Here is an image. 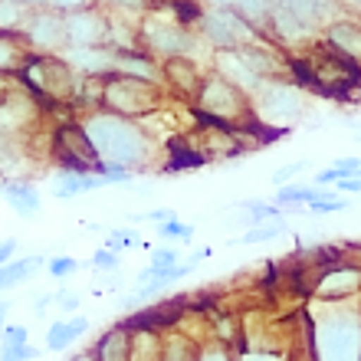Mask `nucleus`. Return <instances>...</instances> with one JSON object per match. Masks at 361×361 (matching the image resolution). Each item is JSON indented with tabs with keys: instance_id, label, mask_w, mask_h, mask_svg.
Here are the masks:
<instances>
[{
	"instance_id": "7c9ffc66",
	"label": "nucleus",
	"mask_w": 361,
	"mask_h": 361,
	"mask_svg": "<svg viewBox=\"0 0 361 361\" xmlns=\"http://www.w3.org/2000/svg\"><path fill=\"white\" fill-rule=\"evenodd\" d=\"M43 263V257H27V259H17V263H4L0 267V289H10V286H20L23 279L37 273V267Z\"/></svg>"
},
{
	"instance_id": "a18cd8bd",
	"label": "nucleus",
	"mask_w": 361,
	"mask_h": 361,
	"mask_svg": "<svg viewBox=\"0 0 361 361\" xmlns=\"http://www.w3.org/2000/svg\"><path fill=\"white\" fill-rule=\"evenodd\" d=\"M92 263H95L99 269H115V267H118V253L105 247V250H99V253L92 257Z\"/></svg>"
},
{
	"instance_id": "c9c22d12",
	"label": "nucleus",
	"mask_w": 361,
	"mask_h": 361,
	"mask_svg": "<svg viewBox=\"0 0 361 361\" xmlns=\"http://www.w3.org/2000/svg\"><path fill=\"white\" fill-rule=\"evenodd\" d=\"M30 342V332L23 325H4L0 329V355L10 352V348H20V345Z\"/></svg>"
},
{
	"instance_id": "603ef678",
	"label": "nucleus",
	"mask_w": 361,
	"mask_h": 361,
	"mask_svg": "<svg viewBox=\"0 0 361 361\" xmlns=\"http://www.w3.org/2000/svg\"><path fill=\"white\" fill-rule=\"evenodd\" d=\"M338 180H342L338 168H325V171L319 174V180H315V184H338Z\"/></svg>"
},
{
	"instance_id": "6ab92c4d",
	"label": "nucleus",
	"mask_w": 361,
	"mask_h": 361,
	"mask_svg": "<svg viewBox=\"0 0 361 361\" xmlns=\"http://www.w3.org/2000/svg\"><path fill=\"white\" fill-rule=\"evenodd\" d=\"M325 43L342 53L345 59H352L361 66V20H352V17H335L329 27H325Z\"/></svg>"
},
{
	"instance_id": "7ed1b4c3",
	"label": "nucleus",
	"mask_w": 361,
	"mask_h": 361,
	"mask_svg": "<svg viewBox=\"0 0 361 361\" xmlns=\"http://www.w3.org/2000/svg\"><path fill=\"white\" fill-rule=\"evenodd\" d=\"M289 76L299 79V86L319 89L325 95H345L348 89L361 86V66L335 53L325 39L299 59H289Z\"/></svg>"
},
{
	"instance_id": "5fc2aeb1",
	"label": "nucleus",
	"mask_w": 361,
	"mask_h": 361,
	"mask_svg": "<svg viewBox=\"0 0 361 361\" xmlns=\"http://www.w3.org/2000/svg\"><path fill=\"white\" fill-rule=\"evenodd\" d=\"M13 250H17V240H0V267L7 263V257H13Z\"/></svg>"
},
{
	"instance_id": "423d86ee",
	"label": "nucleus",
	"mask_w": 361,
	"mask_h": 361,
	"mask_svg": "<svg viewBox=\"0 0 361 361\" xmlns=\"http://www.w3.org/2000/svg\"><path fill=\"white\" fill-rule=\"evenodd\" d=\"M250 102H253L257 125H263V128L273 135L289 132V128L299 125V118L305 115L302 89H299V82H293V79H286V76L267 79L257 92L250 95Z\"/></svg>"
},
{
	"instance_id": "aec40b11",
	"label": "nucleus",
	"mask_w": 361,
	"mask_h": 361,
	"mask_svg": "<svg viewBox=\"0 0 361 361\" xmlns=\"http://www.w3.org/2000/svg\"><path fill=\"white\" fill-rule=\"evenodd\" d=\"M112 73L138 76V79H148V82H161V63H158L154 56H148V53L138 49V47L112 49Z\"/></svg>"
},
{
	"instance_id": "a878e982",
	"label": "nucleus",
	"mask_w": 361,
	"mask_h": 361,
	"mask_svg": "<svg viewBox=\"0 0 361 361\" xmlns=\"http://www.w3.org/2000/svg\"><path fill=\"white\" fill-rule=\"evenodd\" d=\"M230 7L250 23V30L259 39H269V13H273V0H233Z\"/></svg>"
},
{
	"instance_id": "0eeeda50",
	"label": "nucleus",
	"mask_w": 361,
	"mask_h": 361,
	"mask_svg": "<svg viewBox=\"0 0 361 361\" xmlns=\"http://www.w3.org/2000/svg\"><path fill=\"white\" fill-rule=\"evenodd\" d=\"M164 102L161 82H148L138 76H125V73H109L102 76V109L115 115H128V118H145V115L158 112Z\"/></svg>"
},
{
	"instance_id": "cd10ccee",
	"label": "nucleus",
	"mask_w": 361,
	"mask_h": 361,
	"mask_svg": "<svg viewBox=\"0 0 361 361\" xmlns=\"http://www.w3.org/2000/svg\"><path fill=\"white\" fill-rule=\"evenodd\" d=\"M332 190L325 184H312V188H302V184H279L276 190V200L286 204V207H302V204H312V200H322L329 197Z\"/></svg>"
},
{
	"instance_id": "09e8293b",
	"label": "nucleus",
	"mask_w": 361,
	"mask_h": 361,
	"mask_svg": "<svg viewBox=\"0 0 361 361\" xmlns=\"http://www.w3.org/2000/svg\"><path fill=\"white\" fill-rule=\"evenodd\" d=\"M138 220H152V224H168V220H174V210H171V207H154V210H148V214H138Z\"/></svg>"
},
{
	"instance_id": "13d9d810",
	"label": "nucleus",
	"mask_w": 361,
	"mask_h": 361,
	"mask_svg": "<svg viewBox=\"0 0 361 361\" xmlns=\"http://www.w3.org/2000/svg\"><path fill=\"white\" fill-rule=\"evenodd\" d=\"M69 361H95V355L92 352H82V355H76V358H69Z\"/></svg>"
},
{
	"instance_id": "a211bd4d",
	"label": "nucleus",
	"mask_w": 361,
	"mask_h": 361,
	"mask_svg": "<svg viewBox=\"0 0 361 361\" xmlns=\"http://www.w3.org/2000/svg\"><path fill=\"white\" fill-rule=\"evenodd\" d=\"M276 4L283 10H289V13H293L299 23H305L312 33L325 30L338 17V0H276Z\"/></svg>"
},
{
	"instance_id": "473e14b6",
	"label": "nucleus",
	"mask_w": 361,
	"mask_h": 361,
	"mask_svg": "<svg viewBox=\"0 0 361 361\" xmlns=\"http://www.w3.org/2000/svg\"><path fill=\"white\" fill-rule=\"evenodd\" d=\"M286 230L283 217H276V220H267V224H253V227L243 233L240 240H230V243H263V240H276L279 233Z\"/></svg>"
},
{
	"instance_id": "37998d69",
	"label": "nucleus",
	"mask_w": 361,
	"mask_h": 361,
	"mask_svg": "<svg viewBox=\"0 0 361 361\" xmlns=\"http://www.w3.org/2000/svg\"><path fill=\"white\" fill-rule=\"evenodd\" d=\"M309 164L305 161H293V164H283L279 171H273V184H286V180H293L295 174H302Z\"/></svg>"
},
{
	"instance_id": "4d7b16f0",
	"label": "nucleus",
	"mask_w": 361,
	"mask_h": 361,
	"mask_svg": "<svg viewBox=\"0 0 361 361\" xmlns=\"http://www.w3.org/2000/svg\"><path fill=\"white\" fill-rule=\"evenodd\" d=\"M233 0H204V7H230Z\"/></svg>"
},
{
	"instance_id": "20e7f679",
	"label": "nucleus",
	"mask_w": 361,
	"mask_h": 361,
	"mask_svg": "<svg viewBox=\"0 0 361 361\" xmlns=\"http://www.w3.org/2000/svg\"><path fill=\"white\" fill-rule=\"evenodd\" d=\"M194 109H197L200 118L230 125V128H253L257 125L250 95L243 89H237L233 82H227L224 76H217L214 69L200 79V89L194 95Z\"/></svg>"
},
{
	"instance_id": "412c9836",
	"label": "nucleus",
	"mask_w": 361,
	"mask_h": 361,
	"mask_svg": "<svg viewBox=\"0 0 361 361\" xmlns=\"http://www.w3.org/2000/svg\"><path fill=\"white\" fill-rule=\"evenodd\" d=\"M312 37H315L312 30L305 27V23H299L289 10H283L273 0V13H269V39H276V43H283V47H289V49H299Z\"/></svg>"
},
{
	"instance_id": "bb28decb",
	"label": "nucleus",
	"mask_w": 361,
	"mask_h": 361,
	"mask_svg": "<svg viewBox=\"0 0 361 361\" xmlns=\"http://www.w3.org/2000/svg\"><path fill=\"white\" fill-rule=\"evenodd\" d=\"M184 309V302L180 299H174V302H168V305H158V309H148V312H135V315H128L125 319V329L128 332H138V329H158V325H168V322H174V315Z\"/></svg>"
},
{
	"instance_id": "3c124183",
	"label": "nucleus",
	"mask_w": 361,
	"mask_h": 361,
	"mask_svg": "<svg viewBox=\"0 0 361 361\" xmlns=\"http://www.w3.org/2000/svg\"><path fill=\"white\" fill-rule=\"evenodd\" d=\"M335 188L342 190V194H361V174H352V178H342Z\"/></svg>"
},
{
	"instance_id": "72a5a7b5",
	"label": "nucleus",
	"mask_w": 361,
	"mask_h": 361,
	"mask_svg": "<svg viewBox=\"0 0 361 361\" xmlns=\"http://www.w3.org/2000/svg\"><path fill=\"white\" fill-rule=\"evenodd\" d=\"M240 210H250V224H267V220L283 217V210L276 204H263V200H243Z\"/></svg>"
},
{
	"instance_id": "8fccbe9b",
	"label": "nucleus",
	"mask_w": 361,
	"mask_h": 361,
	"mask_svg": "<svg viewBox=\"0 0 361 361\" xmlns=\"http://www.w3.org/2000/svg\"><path fill=\"white\" fill-rule=\"evenodd\" d=\"M332 168H338V174H342V178H352V174L361 171V161H358V158H338Z\"/></svg>"
},
{
	"instance_id": "79ce46f5",
	"label": "nucleus",
	"mask_w": 361,
	"mask_h": 361,
	"mask_svg": "<svg viewBox=\"0 0 361 361\" xmlns=\"http://www.w3.org/2000/svg\"><path fill=\"white\" fill-rule=\"evenodd\" d=\"M161 237H184V240H190V237H194V227H190V224H178V217H174V220H168V224H161Z\"/></svg>"
},
{
	"instance_id": "b1692460",
	"label": "nucleus",
	"mask_w": 361,
	"mask_h": 361,
	"mask_svg": "<svg viewBox=\"0 0 361 361\" xmlns=\"http://www.w3.org/2000/svg\"><path fill=\"white\" fill-rule=\"evenodd\" d=\"M0 194L7 200L10 207L17 210L20 217H37L39 214V190L30 184V180H4L0 184Z\"/></svg>"
},
{
	"instance_id": "4be33fe9",
	"label": "nucleus",
	"mask_w": 361,
	"mask_h": 361,
	"mask_svg": "<svg viewBox=\"0 0 361 361\" xmlns=\"http://www.w3.org/2000/svg\"><path fill=\"white\" fill-rule=\"evenodd\" d=\"M30 164V145L23 135H10L0 132V174L4 178H13V174H23Z\"/></svg>"
},
{
	"instance_id": "f257e3e1",
	"label": "nucleus",
	"mask_w": 361,
	"mask_h": 361,
	"mask_svg": "<svg viewBox=\"0 0 361 361\" xmlns=\"http://www.w3.org/2000/svg\"><path fill=\"white\" fill-rule=\"evenodd\" d=\"M79 125L89 135L102 168H122L132 174L152 168L158 145L152 142V135L145 132V125L138 118L95 109V112H82Z\"/></svg>"
},
{
	"instance_id": "9d476101",
	"label": "nucleus",
	"mask_w": 361,
	"mask_h": 361,
	"mask_svg": "<svg viewBox=\"0 0 361 361\" xmlns=\"http://www.w3.org/2000/svg\"><path fill=\"white\" fill-rule=\"evenodd\" d=\"M53 161L59 164V171H99L102 168L79 122H66L53 132Z\"/></svg>"
},
{
	"instance_id": "393cba45",
	"label": "nucleus",
	"mask_w": 361,
	"mask_h": 361,
	"mask_svg": "<svg viewBox=\"0 0 361 361\" xmlns=\"http://www.w3.org/2000/svg\"><path fill=\"white\" fill-rule=\"evenodd\" d=\"M95 361H128L132 355V332L125 325H115L99 338V345L92 348Z\"/></svg>"
},
{
	"instance_id": "49530a36",
	"label": "nucleus",
	"mask_w": 361,
	"mask_h": 361,
	"mask_svg": "<svg viewBox=\"0 0 361 361\" xmlns=\"http://www.w3.org/2000/svg\"><path fill=\"white\" fill-rule=\"evenodd\" d=\"M197 361H237V358H233L224 345H214V348H204V352L197 355Z\"/></svg>"
},
{
	"instance_id": "f3484780",
	"label": "nucleus",
	"mask_w": 361,
	"mask_h": 361,
	"mask_svg": "<svg viewBox=\"0 0 361 361\" xmlns=\"http://www.w3.org/2000/svg\"><path fill=\"white\" fill-rule=\"evenodd\" d=\"M59 56L73 66L76 76H109L112 73V47H66Z\"/></svg>"
},
{
	"instance_id": "ea45409f",
	"label": "nucleus",
	"mask_w": 361,
	"mask_h": 361,
	"mask_svg": "<svg viewBox=\"0 0 361 361\" xmlns=\"http://www.w3.org/2000/svg\"><path fill=\"white\" fill-rule=\"evenodd\" d=\"M79 269V263L73 257H53L49 259V273L56 276V279H63V276H73Z\"/></svg>"
},
{
	"instance_id": "6e6552de",
	"label": "nucleus",
	"mask_w": 361,
	"mask_h": 361,
	"mask_svg": "<svg viewBox=\"0 0 361 361\" xmlns=\"http://www.w3.org/2000/svg\"><path fill=\"white\" fill-rule=\"evenodd\" d=\"M20 86L33 92L39 102H56V105H73V92H76V73L63 56H47V53H33L30 63L17 73Z\"/></svg>"
},
{
	"instance_id": "1a4fd4ad",
	"label": "nucleus",
	"mask_w": 361,
	"mask_h": 361,
	"mask_svg": "<svg viewBox=\"0 0 361 361\" xmlns=\"http://www.w3.org/2000/svg\"><path fill=\"white\" fill-rule=\"evenodd\" d=\"M194 27H197V37L207 39L214 49H233L259 39L233 7H204Z\"/></svg>"
},
{
	"instance_id": "5701e85b",
	"label": "nucleus",
	"mask_w": 361,
	"mask_h": 361,
	"mask_svg": "<svg viewBox=\"0 0 361 361\" xmlns=\"http://www.w3.org/2000/svg\"><path fill=\"white\" fill-rule=\"evenodd\" d=\"M33 49L23 43L20 33H7L0 30V76H17L20 69L30 63Z\"/></svg>"
},
{
	"instance_id": "ddd939ff",
	"label": "nucleus",
	"mask_w": 361,
	"mask_h": 361,
	"mask_svg": "<svg viewBox=\"0 0 361 361\" xmlns=\"http://www.w3.org/2000/svg\"><path fill=\"white\" fill-rule=\"evenodd\" d=\"M39 112V99L27 89L20 92H0V132L10 135H23L33 128V118Z\"/></svg>"
},
{
	"instance_id": "de8ad7c7",
	"label": "nucleus",
	"mask_w": 361,
	"mask_h": 361,
	"mask_svg": "<svg viewBox=\"0 0 361 361\" xmlns=\"http://www.w3.org/2000/svg\"><path fill=\"white\" fill-rule=\"evenodd\" d=\"M174 263H180V259H178V253H174V250H154L152 267H158V269H168V267H174Z\"/></svg>"
},
{
	"instance_id": "58836bf2",
	"label": "nucleus",
	"mask_w": 361,
	"mask_h": 361,
	"mask_svg": "<svg viewBox=\"0 0 361 361\" xmlns=\"http://www.w3.org/2000/svg\"><path fill=\"white\" fill-rule=\"evenodd\" d=\"M95 4H99V7H105V10H125V13H128V10H135V13H145V0H95Z\"/></svg>"
},
{
	"instance_id": "c756f323",
	"label": "nucleus",
	"mask_w": 361,
	"mask_h": 361,
	"mask_svg": "<svg viewBox=\"0 0 361 361\" xmlns=\"http://www.w3.org/2000/svg\"><path fill=\"white\" fill-rule=\"evenodd\" d=\"M128 361H161V345L154 338V329L132 332V355H128Z\"/></svg>"
},
{
	"instance_id": "e433bc0d",
	"label": "nucleus",
	"mask_w": 361,
	"mask_h": 361,
	"mask_svg": "<svg viewBox=\"0 0 361 361\" xmlns=\"http://www.w3.org/2000/svg\"><path fill=\"white\" fill-rule=\"evenodd\" d=\"M138 240H142V237H138L135 230H128V227H115V230H109V237H105V247L118 253V250H125V247H135Z\"/></svg>"
},
{
	"instance_id": "6e6d98bb",
	"label": "nucleus",
	"mask_w": 361,
	"mask_h": 361,
	"mask_svg": "<svg viewBox=\"0 0 361 361\" xmlns=\"http://www.w3.org/2000/svg\"><path fill=\"white\" fill-rule=\"evenodd\" d=\"M53 302L59 305V309H76L79 305V295H73V293H66V295H56Z\"/></svg>"
},
{
	"instance_id": "864d4df0",
	"label": "nucleus",
	"mask_w": 361,
	"mask_h": 361,
	"mask_svg": "<svg viewBox=\"0 0 361 361\" xmlns=\"http://www.w3.org/2000/svg\"><path fill=\"white\" fill-rule=\"evenodd\" d=\"M237 361H283V358H276V355H267V352H243Z\"/></svg>"
},
{
	"instance_id": "c85d7f7f",
	"label": "nucleus",
	"mask_w": 361,
	"mask_h": 361,
	"mask_svg": "<svg viewBox=\"0 0 361 361\" xmlns=\"http://www.w3.org/2000/svg\"><path fill=\"white\" fill-rule=\"evenodd\" d=\"M86 329H89V322L82 319V315H76L73 322L56 319V325H49V332H47V348H49V352H59V348H66V345L76 342Z\"/></svg>"
},
{
	"instance_id": "39448f33",
	"label": "nucleus",
	"mask_w": 361,
	"mask_h": 361,
	"mask_svg": "<svg viewBox=\"0 0 361 361\" xmlns=\"http://www.w3.org/2000/svg\"><path fill=\"white\" fill-rule=\"evenodd\" d=\"M135 37H138V49H145V53L154 56L158 63L168 59V56H190L194 47H197V33H194V27L180 23V20L174 17L171 7L145 10L142 20H138Z\"/></svg>"
},
{
	"instance_id": "bf43d9fd",
	"label": "nucleus",
	"mask_w": 361,
	"mask_h": 361,
	"mask_svg": "<svg viewBox=\"0 0 361 361\" xmlns=\"http://www.w3.org/2000/svg\"><path fill=\"white\" fill-rule=\"evenodd\" d=\"M358 7H361V0H358Z\"/></svg>"
},
{
	"instance_id": "2eb2a0df",
	"label": "nucleus",
	"mask_w": 361,
	"mask_h": 361,
	"mask_svg": "<svg viewBox=\"0 0 361 361\" xmlns=\"http://www.w3.org/2000/svg\"><path fill=\"white\" fill-rule=\"evenodd\" d=\"M312 293L319 299H352L355 293H361V269L332 263V267H325L319 273Z\"/></svg>"
},
{
	"instance_id": "4468645a",
	"label": "nucleus",
	"mask_w": 361,
	"mask_h": 361,
	"mask_svg": "<svg viewBox=\"0 0 361 361\" xmlns=\"http://www.w3.org/2000/svg\"><path fill=\"white\" fill-rule=\"evenodd\" d=\"M214 73H217V76H224L227 82H233L237 89H243L247 95H253L259 86H263V82H267L257 69L250 66V59L243 56V49H240V47L217 49V53H214Z\"/></svg>"
},
{
	"instance_id": "c03bdc74",
	"label": "nucleus",
	"mask_w": 361,
	"mask_h": 361,
	"mask_svg": "<svg viewBox=\"0 0 361 361\" xmlns=\"http://www.w3.org/2000/svg\"><path fill=\"white\" fill-rule=\"evenodd\" d=\"M33 358H37V348H30V342L20 345V348H10V352L0 355V361H33Z\"/></svg>"
},
{
	"instance_id": "a19ab883",
	"label": "nucleus",
	"mask_w": 361,
	"mask_h": 361,
	"mask_svg": "<svg viewBox=\"0 0 361 361\" xmlns=\"http://www.w3.org/2000/svg\"><path fill=\"white\" fill-rule=\"evenodd\" d=\"M95 0H47V7L49 10H56V13H73V10H82V7H92Z\"/></svg>"
},
{
	"instance_id": "dca6fc26",
	"label": "nucleus",
	"mask_w": 361,
	"mask_h": 361,
	"mask_svg": "<svg viewBox=\"0 0 361 361\" xmlns=\"http://www.w3.org/2000/svg\"><path fill=\"white\" fill-rule=\"evenodd\" d=\"M161 79H164V89H171L180 99H190V102H194V95H197L204 76H200L194 56H168V59H161Z\"/></svg>"
},
{
	"instance_id": "f8f14e48",
	"label": "nucleus",
	"mask_w": 361,
	"mask_h": 361,
	"mask_svg": "<svg viewBox=\"0 0 361 361\" xmlns=\"http://www.w3.org/2000/svg\"><path fill=\"white\" fill-rule=\"evenodd\" d=\"M66 39L69 47H109V27H112V17L109 10L92 4V7L73 10L66 13Z\"/></svg>"
},
{
	"instance_id": "2f4dec72",
	"label": "nucleus",
	"mask_w": 361,
	"mask_h": 361,
	"mask_svg": "<svg viewBox=\"0 0 361 361\" xmlns=\"http://www.w3.org/2000/svg\"><path fill=\"white\" fill-rule=\"evenodd\" d=\"M30 13H33V10L23 7V4H17V0H0V30L20 33V27L27 23Z\"/></svg>"
},
{
	"instance_id": "9b49d317",
	"label": "nucleus",
	"mask_w": 361,
	"mask_h": 361,
	"mask_svg": "<svg viewBox=\"0 0 361 361\" xmlns=\"http://www.w3.org/2000/svg\"><path fill=\"white\" fill-rule=\"evenodd\" d=\"M20 37L33 53H47V56H59L69 47L66 39V20L63 13L49 7H39L27 17V23L20 27Z\"/></svg>"
},
{
	"instance_id": "f704fd0d",
	"label": "nucleus",
	"mask_w": 361,
	"mask_h": 361,
	"mask_svg": "<svg viewBox=\"0 0 361 361\" xmlns=\"http://www.w3.org/2000/svg\"><path fill=\"white\" fill-rule=\"evenodd\" d=\"M161 361H197L194 345L184 338H171L168 345H161Z\"/></svg>"
},
{
	"instance_id": "f03ea898",
	"label": "nucleus",
	"mask_w": 361,
	"mask_h": 361,
	"mask_svg": "<svg viewBox=\"0 0 361 361\" xmlns=\"http://www.w3.org/2000/svg\"><path fill=\"white\" fill-rule=\"evenodd\" d=\"M315 361H361V309L348 299H322L312 309Z\"/></svg>"
},
{
	"instance_id": "4c0bfd02",
	"label": "nucleus",
	"mask_w": 361,
	"mask_h": 361,
	"mask_svg": "<svg viewBox=\"0 0 361 361\" xmlns=\"http://www.w3.org/2000/svg\"><path fill=\"white\" fill-rule=\"evenodd\" d=\"M345 207H348V204H345V197H338V194H329V197L312 200V204H309L312 214H335V210H345Z\"/></svg>"
}]
</instances>
